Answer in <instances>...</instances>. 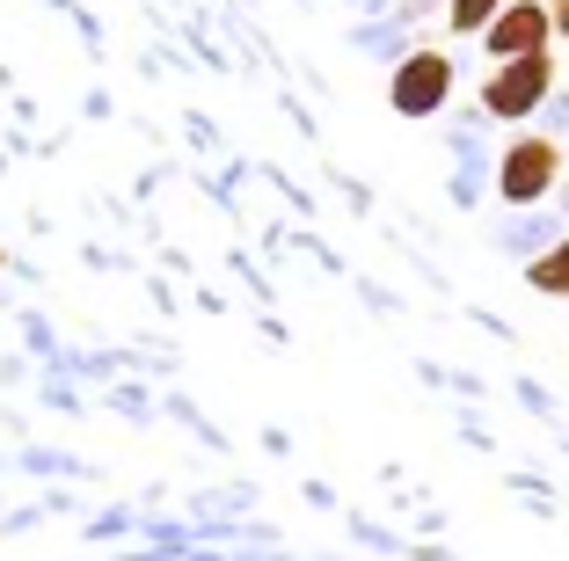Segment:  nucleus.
Masks as SVG:
<instances>
[{
	"instance_id": "4",
	"label": "nucleus",
	"mask_w": 569,
	"mask_h": 561,
	"mask_svg": "<svg viewBox=\"0 0 569 561\" xmlns=\"http://www.w3.org/2000/svg\"><path fill=\"white\" fill-rule=\"evenodd\" d=\"M482 51H489V67H503V59H533V51H555L548 0H511V8L482 30Z\"/></svg>"
},
{
	"instance_id": "8",
	"label": "nucleus",
	"mask_w": 569,
	"mask_h": 561,
	"mask_svg": "<svg viewBox=\"0 0 569 561\" xmlns=\"http://www.w3.org/2000/svg\"><path fill=\"white\" fill-rule=\"evenodd\" d=\"M0 263H8V248H0Z\"/></svg>"
},
{
	"instance_id": "3",
	"label": "nucleus",
	"mask_w": 569,
	"mask_h": 561,
	"mask_svg": "<svg viewBox=\"0 0 569 561\" xmlns=\"http://www.w3.org/2000/svg\"><path fill=\"white\" fill-rule=\"evenodd\" d=\"M452 59L438 44H423V51H402V67L387 73V102H395V117H438L452 102Z\"/></svg>"
},
{
	"instance_id": "2",
	"label": "nucleus",
	"mask_w": 569,
	"mask_h": 561,
	"mask_svg": "<svg viewBox=\"0 0 569 561\" xmlns=\"http://www.w3.org/2000/svg\"><path fill=\"white\" fill-rule=\"evenodd\" d=\"M555 73H562V67H555V51H533V59H503V67H489L482 117H497V124H526V117L555 96Z\"/></svg>"
},
{
	"instance_id": "6",
	"label": "nucleus",
	"mask_w": 569,
	"mask_h": 561,
	"mask_svg": "<svg viewBox=\"0 0 569 561\" xmlns=\"http://www.w3.org/2000/svg\"><path fill=\"white\" fill-rule=\"evenodd\" d=\"M503 8H511V0H446V30L452 37H482Z\"/></svg>"
},
{
	"instance_id": "5",
	"label": "nucleus",
	"mask_w": 569,
	"mask_h": 561,
	"mask_svg": "<svg viewBox=\"0 0 569 561\" xmlns=\"http://www.w3.org/2000/svg\"><path fill=\"white\" fill-rule=\"evenodd\" d=\"M526 284L548 292V299H569V233H562V241H548L533 263H526Z\"/></svg>"
},
{
	"instance_id": "7",
	"label": "nucleus",
	"mask_w": 569,
	"mask_h": 561,
	"mask_svg": "<svg viewBox=\"0 0 569 561\" xmlns=\"http://www.w3.org/2000/svg\"><path fill=\"white\" fill-rule=\"evenodd\" d=\"M548 22H555V44H569V0H548Z\"/></svg>"
},
{
	"instance_id": "1",
	"label": "nucleus",
	"mask_w": 569,
	"mask_h": 561,
	"mask_svg": "<svg viewBox=\"0 0 569 561\" xmlns=\"http://www.w3.org/2000/svg\"><path fill=\"white\" fill-rule=\"evenodd\" d=\"M562 168H569V147L555 132H519L511 147H503V161H497V198L511 204V212L548 204L555 190H562Z\"/></svg>"
},
{
	"instance_id": "9",
	"label": "nucleus",
	"mask_w": 569,
	"mask_h": 561,
	"mask_svg": "<svg viewBox=\"0 0 569 561\" xmlns=\"http://www.w3.org/2000/svg\"><path fill=\"white\" fill-rule=\"evenodd\" d=\"M562 307H569V299H562Z\"/></svg>"
}]
</instances>
